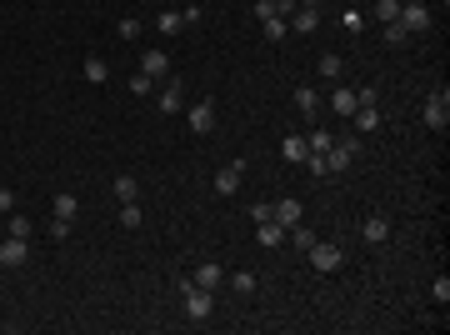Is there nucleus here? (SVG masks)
<instances>
[{
  "instance_id": "f257e3e1",
  "label": "nucleus",
  "mask_w": 450,
  "mask_h": 335,
  "mask_svg": "<svg viewBox=\"0 0 450 335\" xmlns=\"http://www.w3.org/2000/svg\"><path fill=\"white\" fill-rule=\"evenodd\" d=\"M305 255H310V265H315L320 275H330V270H341V265H346V250L335 245V240H315Z\"/></svg>"
},
{
  "instance_id": "f03ea898",
  "label": "nucleus",
  "mask_w": 450,
  "mask_h": 335,
  "mask_svg": "<svg viewBox=\"0 0 450 335\" xmlns=\"http://www.w3.org/2000/svg\"><path fill=\"white\" fill-rule=\"evenodd\" d=\"M181 296H186V315H190V320H210V310H215L210 291H200L195 281H181Z\"/></svg>"
},
{
  "instance_id": "7ed1b4c3",
  "label": "nucleus",
  "mask_w": 450,
  "mask_h": 335,
  "mask_svg": "<svg viewBox=\"0 0 450 335\" xmlns=\"http://www.w3.org/2000/svg\"><path fill=\"white\" fill-rule=\"evenodd\" d=\"M425 126H430V130H445V126H450V95H445V90H435V95L425 100Z\"/></svg>"
},
{
  "instance_id": "20e7f679",
  "label": "nucleus",
  "mask_w": 450,
  "mask_h": 335,
  "mask_svg": "<svg viewBox=\"0 0 450 335\" xmlns=\"http://www.w3.org/2000/svg\"><path fill=\"white\" fill-rule=\"evenodd\" d=\"M401 25H406L411 35H425V30H430V11L420 6V0H406V6H401Z\"/></svg>"
},
{
  "instance_id": "39448f33",
  "label": "nucleus",
  "mask_w": 450,
  "mask_h": 335,
  "mask_svg": "<svg viewBox=\"0 0 450 335\" xmlns=\"http://www.w3.org/2000/svg\"><path fill=\"white\" fill-rule=\"evenodd\" d=\"M25 255H30V245H25L20 236H6V240H0V265H6V270H20Z\"/></svg>"
},
{
  "instance_id": "423d86ee",
  "label": "nucleus",
  "mask_w": 450,
  "mask_h": 335,
  "mask_svg": "<svg viewBox=\"0 0 450 335\" xmlns=\"http://www.w3.org/2000/svg\"><path fill=\"white\" fill-rule=\"evenodd\" d=\"M186 126H190L195 135H210V130H215V105H210V100L190 105V116H186Z\"/></svg>"
},
{
  "instance_id": "0eeeda50",
  "label": "nucleus",
  "mask_w": 450,
  "mask_h": 335,
  "mask_svg": "<svg viewBox=\"0 0 450 335\" xmlns=\"http://www.w3.org/2000/svg\"><path fill=\"white\" fill-rule=\"evenodd\" d=\"M360 240H365V245H385V240H390V215H365Z\"/></svg>"
},
{
  "instance_id": "6e6552de",
  "label": "nucleus",
  "mask_w": 450,
  "mask_h": 335,
  "mask_svg": "<svg viewBox=\"0 0 450 335\" xmlns=\"http://www.w3.org/2000/svg\"><path fill=\"white\" fill-rule=\"evenodd\" d=\"M270 220H280V226L291 231V226H300V220H305V205H300V200H275V205H270Z\"/></svg>"
},
{
  "instance_id": "1a4fd4ad",
  "label": "nucleus",
  "mask_w": 450,
  "mask_h": 335,
  "mask_svg": "<svg viewBox=\"0 0 450 335\" xmlns=\"http://www.w3.org/2000/svg\"><path fill=\"white\" fill-rule=\"evenodd\" d=\"M241 176H245V160H231V165L215 176V190H220V195H236V190H241Z\"/></svg>"
},
{
  "instance_id": "9d476101",
  "label": "nucleus",
  "mask_w": 450,
  "mask_h": 335,
  "mask_svg": "<svg viewBox=\"0 0 450 335\" xmlns=\"http://www.w3.org/2000/svg\"><path fill=\"white\" fill-rule=\"evenodd\" d=\"M291 30H300V35H315V30H320V11H315V6H296V16H291Z\"/></svg>"
},
{
  "instance_id": "9b49d317",
  "label": "nucleus",
  "mask_w": 450,
  "mask_h": 335,
  "mask_svg": "<svg viewBox=\"0 0 450 335\" xmlns=\"http://www.w3.org/2000/svg\"><path fill=\"white\" fill-rule=\"evenodd\" d=\"M140 71L155 80V75H171V55H165V50H145L140 55Z\"/></svg>"
},
{
  "instance_id": "f8f14e48",
  "label": "nucleus",
  "mask_w": 450,
  "mask_h": 335,
  "mask_svg": "<svg viewBox=\"0 0 450 335\" xmlns=\"http://www.w3.org/2000/svg\"><path fill=\"white\" fill-rule=\"evenodd\" d=\"M380 126H385V116H380L375 105H355V130H360V135H370V130H380Z\"/></svg>"
},
{
  "instance_id": "ddd939ff",
  "label": "nucleus",
  "mask_w": 450,
  "mask_h": 335,
  "mask_svg": "<svg viewBox=\"0 0 450 335\" xmlns=\"http://www.w3.org/2000/svg\"><path fill=\"white\" fill-rule=\"evenodd\" d=\"M181 105H186V95H181V80H165V90H160V110H165V116H176Z\"/></svg>"
},
{
  "instance_id": "4468645a",
  "label": "nucleus",
  "mask_w": 450,
  "mask_h": 335,
  "mask_svg": "<svg viewBox=\"0 0 450 335\" xmlns=\"http://www.w3.org/2000/svg\"><path fill=\"white\" fill-rule=\"evenodd\" d=\"M220 281H225V270H220V265H215V260H205V265H200V270H195V286H200V291H215V286H220Z\"/></svg>"
},
{
  "instance_id": "2eb2a0df",
  "label": "nucleus",
  "mask_w": 450,
  "mask_h": 335,
  "mask_svg": "<svg viewBox=\"0 0 450 335\" xmlns=\"http://www.w3.org/2000/svg\"><path fill=\"white\" fill-rule=\"evenodd\" d=\"M296 110H300L305 121H315V110H320V95H315L310 85H300V90H296Z\"/></svg>"
},
{
  "instance_id": "dca6fc26",
  "label": "nucleus",
  "mask_w": 450,
  "mask_h": 335,
  "mask_svg": "<svg viewBox=\"0 0 450 335\" xmlns=\"http://www.w3.org/2000/svg\"><path fill=\"white\" fill-rule=\"evenodd\" d=\"M280 155H286V160H300V165H305V155H310L305 135H286V140H280Z\"/></svg>"
},
{
  "instance_id": "f3484780",
  "label": "nucleus",
  "mask_w": 450,
  "mask_h": 335,
  "mask_svg": "<svg viewBox=\"0 0 450 335\" xmlns=\"http://www.w3.org/2000/svg\"><path fill=\"white\" fill-rule=\"evenodd\" d=\"M330 110H335V116H355V90H351V85H341V90L330 95Z\"/></svg>"
},
{
  "instance_id": "a211bd4d",
  "label": "nucleus",
  "mask_w": 450,
  "mask_h": 335,
  "mask_svg": "<svg viewBox=\"0 0 450 335\" xmlns=\"http://www.w3.org/2000/svg\"><path fill=\"white\" fill-rule=\"evenodd\" d=\"M260 245H280L286 240V226H280V220H260V236H255Z\"/></svg>"
},
{
  "instance_id": "6ab92c4d",
  "label": "nucleus",
  "mask_w": 450,
  "mask_h": 335,
  "mask_svg": "<svg viewBox=\"0 0 450 335\" xmlns=\"http://www.w3.org/2000/svg\"><path fill=\"white\" fill-rule=\"evenodd\" d=\"M85 80H90V85H105V80H110V66L100 61V55H90V61H85Z\"/></svg>"
},
{
  "instance_id": "aec40b11",
  "label": "nucleus",
  "mask_w": 450,
  "mask_h": 335,
  "mask_svg": "<svg viewBox=\"0 0 450 335\" xmlns=\"http://www.w3.org/2000/svg\"><path fill=\"white\" fill-rule=\"evenodd\" d=\"M315 240H320V236H315V231L305 226V220H300V226H291V245H296V250H310Z\"/></svg>"
},
{
  "instance_id": "412c9836",
  "label": "nucleus",
  "mask_w": 450,
  "mask_h": 335,
  "mask_svg": "<svg viewBox=\"0 0 450 335\" xmlns=\"http://www.w3.org/2000/svg\"><path fill=\"white\" fill-rule=\"evenodd\" d=\"M116 200L126 205V200H140V185H135V176H116Z\"/></svg>"
},
{
  "instance_id": "4be33fe9",
  "label": "nucleus",
  "mask_w": 450,
  "mask_h": 335,
  "mask_svg": "<svg viewBox=\"0 0 450 335\" xmlns=\"http://www.w3.org/2000/svg\"><path fill=\"white\" fill-rule=\"evenodd\" d=\"M375 20H380V25L401 20V0H375Z\"/></svg>"
},
{
  "instance_id": "5701e85b",
  "label": "nucleus",
  "mask_w": 450,
  "mask_h": 335,
  "mask_svg": "<svg viewBox=\"0 0 450 335\" xmlns=\"http://www.w3.org/2000/svg\"><path fill=\"white\" fill-rule=\"evenodd\" d=\"M315 71H320V80H335V75H341V55H335V50H325Z\"/></svg>"
},
{
  "instance_id": "b1692460",
  "label": "nucleus",
  "mask_w": 450,
  "mask_h": 335,
  "mask_svg": "<svg viewBox=\"0 0 450 335\" xmlns=\"http://www.w3.org/2000/svg\"><path fill=\"white\" fill-rule=\"evenodd\" d=\"M155 25H160V35H181V25H186V20H181V11H160V20H155Z\"/></svg>"
},
{
  "instance_id": "393cba45",
  "label": "nucleus",
  "mask_w": 450,
  "mask_h": 335,
  "mask_svg": "<svg viewBox=\"0 0 450 335\" xmlns=\"http://www.w3.org/2000/svg\"><path fill=\"white\" fill-rule=\"evenodd\" d=\"M385 45H396V50H401V45H411V30H406L401 20H390V25H385Z\"/></svg>"
},
{
  "instance_id": "a878e982",
  "label": "nucleus",
  "mask_w": 450,
  "mask_h": 335,
  "mask_svg": "<svg viewBox=\"0 0 450 335\" xmlns=\"http://www.w3.org/2000/svg\"><path fill=\"white\" fill-rule=\"evenodd\" d=\"M305 145H310V155H325L335 140H330V130H310V135H305Z\"/></svg>"
},
{
  "instance_id": "bb28decb",
  "label": "nucleus",
  "mask_w": 450,
  "mask_h": 335,
  "mask_svg": "<svg viewBox=\"0 0 450 335\" xmlns=\"http://www.w3.org/2000/svg\"><path fill=\"white\" fill-rule=\"evenodd\" d=\"M260 25H265V40H286V30H291L286 16H270V20H260Z\"/></svg>"
},
{
  "instance_id": "cd10ccee",
  "label": "nucleus",
  "mask_w": 450,
  "mask_h": 335,
  "mask_svg": "<svg viewBox=\"0 0 450 335\" xmlns=\"http://www.w3.org/2000/svg\"><path fill=\"white\" fill-rule=\"evenodd\" d=\"M75 210H80V200H75V195H66V190L55 195V215H66V220H75Z\"/></svg>"
},
{
  "instance_id": "c85d7f7f",
  "label": "nucleus",
  "mask_w": 450,
  "mask_h": 335,
  "mask_svg": "<svg viewBox=\"0 0 450 335\" xmlns=\"http://www.w3.org/2000/svg\"><path fill=\"white\" fill-rule=\"evenodd\" d=\"M121 226H126V231H135V226H140V205H135V200H126V205H121Z\"/></svg>"
},
{
  "instance_id": "c756f323",
  "label": "nucleus",
  "mask_w": 450,
  "mask_h": 335,
  "mask_svg": "<svg viewBox=\"0 0 450 335\" xmlns=\"http://www.w3.org/2000/svg\"><path fill=\"white\" fill-rule=\"evenodd\" d=\"M30 231H35V226H30V215H20V210H11V236H20V240H25Z\"/></svg>"
},
{
  "instance_id": "7c9ffc66",
  "label": "nucleus",
  "mask_w": 450,
  "mask_h": 335,
  "mask_svg": "<svg viewBox=\"0 0 450 335\" xmlns=\"http://www.w3.org/2000/svg\"><path fill=\"white\" fill-rule=\"evenodd\" d=\"M45 236H50V240H66V236H71V220H66V215H55L50 226H45Z\"/></svg>"
},
{
  "instance_id": "2f4dec72",
  "label": "nucleus",
  "mask_w": 450,
  "mask_h": 335,
  "mask_svg": "<svg viewBox=\"0 0 450 335\" xmlns=\"http://www.w3.org/2000/svg\"><path fill=\"white\" fill-rule=\"evenodd\" d=\"M231 286H236L241 296H250V291H255V275H250V270H241V275H231Z\"/></svg>"
},
{
  "instance_id": "473e14b6",
  "label": "nucleus",
  "mask_w": 450,
  "mask_h": 335,
  "mask_svg": "<svg viewBox=\"0 0 450 335\" xmlns=\"http://www.w3.org/2000/svg\"><path fill=\"white\" fill-rule=\"evenodd\" d=\"M430 300H435V305H445V300H450V281H445V275L430 286Z\"/></svg>"
},
{
  "instance_id": "72a5a7b5",
  "label": "nucleus",
  "mask_w": 450,
  "mask_h": 335,
  "mask_svg": "<svg viewBox=\"0 0 450 335\" xmlns=\"http://www.w3.org/2000/svg\"><path fill=\"white\" fill-rule=\"evenodd\" d=\"M150 85H155V80H150V75H145V71H135V75H130V90H135V95H145V90H150Z\"/></svg>"
},
{
  "instance_id": "f704fd0d",
  "label": "nucleus",
  "mask_w": 450,
  "mask_h": 335,
  "mask_svg": "<svg viewBox=\"0 0 450 335\" xmlns=\"http://www.w3.org/2000/svg\"><path fill=\"white\" fill-rule=\"evenodd\" d=\"M135 35H140V20L126 16V20H121V40H135Z\"/></svg>"
},
{
  "instance_id": "c9c22d12",
  "label": "nucleus",
  "mask_w": 450,
  "mask_h": 335,
  "mask_svg": "<svg viewBox=\"0 0 450 335\" xmlns=\"http://www.w3.org/2000/svg\"><path fill=\"white\" fill-rule=\"evenodd\" d=\"M11 210H16V190L0 185V215H11Z\"/></svg>"
},
{
  "instance_id": "e433bc0d",
  "label": "nucleus",
  "mask_w": 450,
  "mask_h": 335,
  "mask_svg": "<svg viewBox=\"0 0 450 335\" xmlns=\"http://www.w3.org/2000/svg\"><path fill=\"white\" fill-rule=\"evenodd\" d=\"M250 215H255V226H260V220H270V200H255V205H250Z\"/></svg>"
},
{
  "instance_id": "4c0bfd02",
  "label": "nucleus",
  "mask_w": 450,
  "mask_h": 335,
  "mask_svg": "<svg viewBox=\"0 0 450 335\" xmlns=\"http://www.w3.org/2000/svg\"><path fill=\"white\" fill-rule=\"evenodd\" d=\"M355 105H375V85H360L355 90Z\"/></svg>"
},
{
  "instance_id": "58836bf2",
  "label": "nucleus",
  "mask_w": 450,
  "mask_h": 335,
  "mask_svg": "<svg viewBox=\"0 0 450 335\" xmlns=\"http://www.w3.org/2000/svg\"><path fill=\"white\" fill-rule=\"evenodd\" d=\"M300 6H320V0H300Z\"/></svg>"
}]
</instances>
